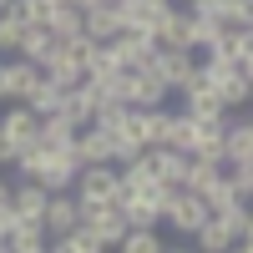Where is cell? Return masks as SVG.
I'll return each mask as SVG.
<instances>
[{
  "mask_svg": "<svg viewBox=\"0 0 253 253\" xmlns=\"http://www.w3.org/2000/svg\"><path fill=\"white\" fill-rule=\"evenodd\" d=\"M26 107H31L36 117H51V112L61 107V86H51V81H46V71H41V81L26 91Z\"/></svg>",
  "mask_w": 253,
  "mask_h": 253,
  "instance_id": "obj_30",
  "label": "cell"
},
{
  "mask_svg": "<svg viewBox=\"0 0 253 253\" xmlns=\"http://www.w3.org/2000/svg\"><path fill=\"white\" fill-rule=\"evenodd\" d=\"M46 31H51L56 41H66V36H81V10H76V5H66V0H61V5L51 10V20H46Z\"/></svg>",
  "mask_w": 253,
  "mask_h": 253,
  "instance_id": "obj_31",
  "label": "cell"
},
{
  "mask_svg": "<svg viewBox=\"0 0 253 253\" xmlns=\"http://www.w3.org/2000/svg\"><path fill=\"white\" fill-rule=\"evenodd\" d=\"M213 91H218V101H223L228 112H243L248 101H253V76H248V71H233L228 81H218Z\"/></svg>",
  "mask_w": 253,
  "mask_h": 253,
  "instance_id": "obj_21",
  "label": "cell"
},
{
  "mask_svg": "<svg viewBox=\"0 0 253 253\" xmlns=\"http://www.w3.org/2000/svg\"><path fill=\"white\" fill-rule=\"evenodd\" d=\"M76 132H81V126H71L61 112H51V117H41V126H36V147H46V152H66V147L76 142Z\"/></svg>",
  "mask_w": 253,
  "mask_h": 253,
  "instance_id": "obj_16",
  "label": "cell"
},
{
  "mask_svg": "<svg viewBox=\"0 0 253 253\" xmlns=\"http://www.w3.org/2000/svg\"><path fill=\"white\" fill-rule=\"evenodd\" d=\"M0 208H10V177L0 172Z\"/></svg>",
  "mask_w": 253,
  "mask_h": 253,
  "instance_id": "obj_38",
  "label": "cell"
},
{
  "mask_svg": "<svg viewBox=\"0 0 253 253\" xmlns=\"http://www.w3.org/2000/svg\"><path fill=\"white\" fill-rule=\"evenodd\" d=\"M71 193H76V203H81V208H101V203H117V193H122V172H117L112 162L81 167V172H76V182H71Z\"/></svg>",
  "mask_w": 253,
  "mask_h": 253,
  "instance_id": "obj_3",
  "label": "cell"
},
{
  "mask_svg": "<svg viewBox=\"0 0 253 253\" xmlns=\"http://www.w3.org/2000/svg\"><path fill=\"white\" fill-rule=\"evenodd\" d=\"M177 96H182V107H177V112H187L193 122H203V126H228V107L218 101V91L208 86L203 76H198L187 91H177Z\"/></svg>",
  "mask_w": 253,
  "mask_h": 253,
  "instance_id": "obj_5",
  "label": "cell"
},
{
  "mask_svg": "<svg viewBox=\"0 0 253 253\" xmlns=\"http://www.w3.org/2000/svg\"><path fill=\"white\" fill-rule=\"evenodd\" d=\"M46 253H96V238L86 233V228H71V233H61L46 243Z\"/></svg>",
  "mask_w": 253,
  "mask_h": 253,
  "instance_id": "obj_33",
  "label": "cell"
},
{
  "mask_svg": "<svg viewBox=\"0 0 253 253\" xmlns=\"http://www.w3.org/2000/svg\"><path fill=\"white\" fill-rule=\"evenodd\" d=\"M76 172H81V162H76V152L66 147V152H46V157H41V172H36V182L46 187V193H71Z\"/></svg>",
  "mask_w": 253,
  "mask_h": 253,
  "instance_id": "obj_10",
  "label": "cell"
},
{
  "mask_svg": "<svg viewBox=\"0 0 253 253\" xmlns=\"http://www.w3.org/2000/svg\"><path fill=\"white\" fill-rule=\"evenodd\" d=\"M218 172H223L218 162H198V157H187V172H182V187H187V193H203V187L213 182Z\"/></svg>",
  "mask_w": 253,
  "mask_h": 253,
  "instance_id": "obj_34",
  "label": "cell"
},
{
  "mask_svg": "<svg viewBox=\"0 0 253 253\" xmlns=\"http://www.w3.org/2000/svg\"><path fill=\"white\" fill-rule=\"evenodd\" d=\"M187 157L228 167V157H223V126H203V122H198V137H193V152H187Z\"/></svg>",
  "mask_w": 253,
  "mask_h": 253,
  "instance_id": "obj_24",
  "label": "cell"
},
{
  "mask_svg": "<svg viewBox=\"0 0 253 253\" xmlns=\"http://www.w3.org/2000/svg\"><path fill=\"white\" fill-rule=\"evenodd\" d=\"M162 253H198L193 243H162Z\"/></svg>",
  "mask_w": 253,
  "mask_h": 253,
  "instance_id": "obj_39",
  "label": "cell"
},
{
  "mask_svg": "<svg viewBox=\"0 0 253 253\" xmlns=\"http://www.w3.org/2000/svg\"><path fill=\"white\" fill-rule=\"evenodd\" d=\"M41 228H46V238H61V233H71V228H81L76 193H51L46 198V213H41Z\"/></svg>",
  "mask_w": 253,
  "mask_h": 253,
  "instance_id": "obj_11",
  "label": "cell"
},
{
  "mask_svg": "<svg viewBox=\"0 0 253 253\" xmlns=\"http://www.w3.org/2000/svg\"><path fill=\"white\" fill-rule=\"evenodd\" d=\"M152 71L162 76V86L177 96V91H187V86L198 81V51H167V46H157Z\"/></svg>",
  "mask_w": 253,
  "mask_h": 253,
  "instance_id": "obj_4",
  "label": "cell"
},
{
  "mask_svg": "<svg viewBox=\"0 0 253 253\" xmlns=\"http://www.w3.org/2000/svg\"><path fill=\"white\" fill-rule=\"evenodd\" d=\"M46 187L41 182H10V213L15 218H36L41 223V213H46Z\"/></svg>",
  "mask_w": 253,
  "mask_h": 253,
  "instance_id": "obj_18",
  "label": "cell"
},
{
  "mask_svg": "<svg viewBox=\"0 0 253 253\" xmlns=\"http://www.w3.org/2000/svg\"><path fill=\"white\" fill-rule=\"evenodd\" d=\"M5 5H10V0H0V10H5Z\"/></svg>",
  "mask_w": 253,
  "mask_h": 253,
  "instance_id": "obj_44",
  "label": "cell"
},
{
  "mask_svg": "<svg viewBox=\"0 0 253 253\" xmlns=\"http://www.w3.org/2000/svg\"><path fill=\"white\" fill-rule=\"evenodd\" d=\"M228 223V233H233V243H253V208L238 203V208H228V213H213Z\"/></svg>",
  "mask_w": 253,
  "mask_h": 253,
  "instance_id": "obj_32",
  "label": "cell"
},
{
  "mask_svg": "<svg viewBox=\"0 0 253 253\" xmlns=\"http://www.w3.org/2000/svg\"><path fill=\"white\" fill-rule=\"evenodd\" d=\"M20 31H26V26H20L15 15H5V10H0V56H15V46H20Z\"/></svg>",
  "mask_w": 253,
  "mask_h": 253,
  "instance_id": "obj_36",
  "label": "cell"
},
{
  "mask_svg": "<svg viewBox=\"0 0 253 253\" xmlns=\"http://www.w3.org/2000/svg\"><path fill=\"white\" fill-rule=\"evenodd\" d=\"M15 56H20V61H31V66H46V61L56 56V36H51L46 26H26V31H20Z\"/></svg>",
  "mask_w": 253,
  "mask_h": 253,
  "instance_id": "obj_17",
  "label": "cell"
},
{
  "mask_svg": "<svg viewBox=\"0 0 253 253\" xmlns=\"http://www.w3.org/2000/svg\"><path fill=\"white\" fill-rule=\"evenodd\" d=\"M81 228L96 238V248H117L126 233V218L117 203H101V208H81Z\"/></svg>",
  "mask_w": 253,
  "mask_h": 253,
  "instance_id": "obj_7",
  "label": "cell"
},
{
  "mask_svg": "<svg viewBox=\"0 0 253 253\" xmlns=\"http://www.w3.org/2000/svg\"><path fill=\"white\" fill-rule=\"evenodd\" d=\"M41 71H46V81H51V86H61V91H76L81 81H86V71H81L76 61H61V56H51Z\"/></svg>",
  "mask_w": 253,
  "mask_h": 253,
  "instance_id": "obj_29",
  "label": "cell"
},
{
  "mask_svg": "<svg viewBox=\"0 0 253 253\" xmlns=\"http://www.w3.org/2000/svg\"><path fill=\"white\" fill-rule=\"evenodd\" d=\"M56 5H61V0H10V5H5V15H15L20 26H46Z\"/></svg>",
  "mask_w": 253,
  "mask_h": 253,
  "instance_id": "obj_28",
  "label": "cell"
},
{
  "mask_svg": "<svg viewBox=\"0 0 253 253\" xmlns=\"http://www.w3.org/2000/svg\"><path fill=\"white\" fill-rule=\"evenodd\" d=\"M198 198L208 203V213H228V208H238V203H243V198L233 193V182H228V172H218V177L208 182V187H203Z\"/></svg>",
  "mask_w": 253,
  "mask_h": 253,
  "instance_id": "obj_26",
  "label": "cell"
},
{
  "mask_svg": "<svg viewBox=\"0 0 253 253\" xmlns=\"http://www.w3.org/2000/svg\"><path fill=\"white\" fill-rule=\"evenodd\" d=\"M162 243H167L162 228H126L112 253H162Z\"/></svg>",
  "mask_w": 253,
  "mask_h": 253,
  "instance_id": "obj_25",
  "label": "cell"
},
{
  "mask_svg": "<svg viewBox=\"0 0 253 253\" xmlns=\"http://www.w3.org/2000/svg\"><path fill=\"white\" fill-rule=\"evenodd\" d=\"M182 10H193V15H213V20H223V10H228V0H182Z\"/></svg>",
  "mask_w": 253,
  "mask_h": 253,
  "instance_id": "obj_37",
  "label": "cell"
},
{
  "mask_svg": "<svg viewBox=\"0 0 253 253\" xmlns=\"http://www.w3.org/2000/svg\"><path fill=\"white\" fill-rule=\"evenodd\" d=\"M193 137H198V122L187 117V112L157 107V147H172V152H193Z\"/></svg>",
  "mask_w": 253,
  "mask_h": 253,
  "instance_id": "obj_8",
  "label": "cell"
},
{
  "mask_svg": "<svg viewBox=\"0 0 253 253\" xmlns=\"http://www.w3.org/2000/svg\"><path fill=\"white\" fill-rule=\"evenodd\" d=\"M36 81H41V66H31L20 56H5V101H26V91Z\"/></svg>",
  "mask_w": 253,
  "mask_h": 253,
  "instance_id": "obj_19",
  "label": "cell"
},
{
  "mask_svg": "<svg viewBox=\"0 0 253 253\" xmlns=\"http://www.w3.org/2000/svg\"><path fill=\"white\" fill-rule=\"evenodd\" d=\"M66 5H76V10H91V5H107V0H66Z\"/></svg>",
  "mask_w": 253,
  "mask_h": 253,
  "instance_id": "obj_40",
  "label": "cell"
},
{
  "mask_svg": "<svg viewBox=\"0 0 253 253\" xmlns=\"http://www.w3.org/2000/svg\"><path fill=\"white\" fill-rule=\"evenodd\" d=\"M36 126H41V117L26 107V101H5V112H0V142L10 147V157L36 142Z\"/></svg>",
  "mask_w": 253,
  "mask_h": 253,
  "instance_id": "obj_6",
  "label": "cell"
},
{
  "mask_svg": "<svg viewBox=\"0 0 253 253\" xmlns=\"http://www.w3.org/2000/svg\"><path fill=\"white\" fill-rule=\"evenodd\" d=\"M107 46L122 61V71H142V66H152V56H157V41L147 31H122L117 41H107Z\"/></svg>",
  "mask_w": 253,
  "mask_h": 253,
  "instance_id": "obj_9",
  "label": "cell"
},
{
  "mask_svg": "<svg viewBox=\"0 0 253 253\" xmlns=\"http://www.w3.org/2000/svg\"><path fill=\"white\" fill-rule=\"evenodd\" d=\"M152 41H157V46H167V51H193V46H187V10L177 5V0H172V5L157 15Z\"/></svg>",
  "mask_w": 253,
  "mask_h": 253,
  "instance_id": "obj_13",
  "label": "cell"
},
{
  "mask_svg": "<svg viewBox=\"0 0 253 253\" xmlns=\"http://www.w3.org/2000/svg\"><path fill=\"white\" fill-rule=\"evenodd\" d=\"M187 243H193L198 253H228V248H233V233H228V223H223V218H208Z\"/></svg>",
  "mask_w": 253,
  "mask_h": 253,
  "instance_id": "obj_23",
  "label": "cell"
},
{
  "mask_svg": "<svg viewBox=\"0 0 253 253\" xmlns=\"http://www.w3.org/2000/svg\"><path fill=\"white\" fill-rule=\"evenodd\" d=\"M5 167H10V147L0 142V172H5Z\"/></svg>",
  "mask_w": 253,
  "mask_h": 253,
  "instance_id": "obj_41",
  "label": "cell"
},
{
  "mask_svg": "<svg viewBox=\"0 0 253 253\" xmlns=\"http://www.w3.org/2000/svg\"><path fill=\"white\" fill-rule=\"evenodd\" d=\"M96 253H112V248H96Z\"/></svg>",
  "mask_w": 253,
  "mask_h": 253,
  "instance_id": "obj_47",
  "label": "cell"
},
{
  "mask_svg": "<svg viewBox=\"0 0 253 253\" xmlns=\"http://www.w3.org/2000/svg\"><path fill=\"white\" fill-rule=\"evenodd\" d=\"M228 253H253V243H233V248H228Z\"/></svg>",
  "mask_w": 253,
  "mask_h": 253,
  "instance_id": "obj_42",
  "label": "cell"
},
{
  "mask_svg": "<svg viewBox=\"0 0 253 253\" xmlns=\"http://www.w3.org/2000/svg\"><path fill=\"white\" fill-rule=\"evenodd\" d=\"M5 243H10V253H31V248H46L51 238H46V228H41L36 218H15L10 233H5Z\"/></svg>",
  "mask_w": 253,
  "mask_h": 253,
  "instance_id": "obj_22",
  "label": "cell"
},
{
  "mask_svg": "<svg viewBox=\"0 0 253 253\" xmlns=\"http://www.w3.org/2000/svg\"><path fill=\"white\" fill-rule=\"evenodd\" d=\"M61 117H66L71 126H91V112H96V96L86 86H76V91H61Z\"/></svg>",
  "mask_w": 253,
  "mask_h": 253,
  "instance_id": "obj_20",
  "label": "cell"
},
{
  "mask_svg": "<svg viewBox=\"0 0 253 253\" xmlns=\"http://www.w3.org/2000/svg\"><path fill=\"white\" fill-rule=\"evenodd\" d=\"M223 157H228V162H253V117H248V112H228Z\"/></svg>",
  "mask_w": 253,
  "mask_h": 253,
  "instance_id": "obj_12",
  "label": "cell"
},
{
  "mask_svg": "<svg viewBox=\"0 0 253 253\" xmlns=\"http://www.w3.org/2000/svg\"><path fill=\"white\" fill-rule=\"evenodd\" d=\"M107 5H122V0H107Z\"/></svg>",
  "mask_w": 253,
  "mask_h": 253,
  "instance_id": "obj_45",
  "label": "cell"
},
{
  "mask_svg": "<svg viewBox=\"0 0 253 253\" xmlns=\"http://www.w3.org/2000/svg\"><path fill=\"white\" fill-rule=\"evenodd\" d=\"M117 101H122V107H132V112H147V107H167L172 91L162 86V76H157L152 66H142V71H122Z\"/></svg>",
  "mask_w": 253,
  "mask_h": 253,
  "instance_id": "obj_2",
  "label": "cell"
},
{
  "mask_svg": "<svg viewBox=\"0 0 253 253\" xmlns=\"http://www.w3.org/2000/svg\"><path fill=\"white\" fill-rule=\"evenodd\" d=\"M31 253H46V248H31Z\"/></svg>",
  "mask_w": 253,
  "mask_h": 253,
  "instance_id": "obj_46",
  "label": "cell"
},
{
  "mask_svg": "<svg viewBox=\"0 0 253 253\" xmlns=\"http://www.w3.org/2000/svg\"><path fill=\"white\" fill-rule=\"evenodd\" d=\"M81 36H86V41H117V36H122L117 5H91V10H81Z\"/></svg>",
  "mask_w": 253,
  "mask_h": 253,
  "instance_id": "obj_15",
  "label": "cell"
},
{
  "mask_svg": "<svg viewBox=\"0 0 253 253\" xmlns=\"http://www.w3.org/2000/svg\"><path fill=\"white\" fill-rule=\"evenodd\" d=\"M0 253H10V243H5V238H0Z\"/></svg>",
  "mask_w": 253,
  "mask_h": 253,
  "instance_id": "obj_43",
  "label": "cell"
},
{
  "mask_svg": "<svg viewBox=\"0 0 253 253\" xmlns=\"http://www.w3.org/2000/svg\"><path fill=\"white\" fill-rule=\"evenodd\" d=\"M112 132H101V126H81L76 132V142H71V152H76V162L81 167H96V162H112Z\"/></svg>",
  "mask_w": 253,
  "mask_h": 253,
  "instance_id": "obj_14",
  "label": "cell"
},
{
  "mask_svg": "<svg viewBox=\"0 0 253 253\" xmlns=\"http://www.w3.org/2000/svg\"><path fill=\"white\" fill-rule=\"evenodd\" d=\"M157 208H162V228H172L177 238H193L198 228L213 218V213H208V203H203L198 193H187V187H162Z\"/></svg>",
  "mask_w": 253,
  "mask_h": 253,
  "instance_id": "obj_1",
  "label": "cell"
},
{
  "mask_svg": "<svg viewBox=\"0 0 253 253\" xmlns=\"http://www.w3.org/2000/svg\"><path fill=\"white\" fill-rule=\"evenodd\" d=\"M122 218L126 228H162V208L157 198H132V203H122Z\"/></svg>",
  "mask_w": 253,
  "mask_h": 253,
  "instance_id": "obj_27",
  "label": "cell"
},
{
  "mask_svg": "<svg viewBox=\"0 0 253 253\" xmlns=\"http://www.w3.org/2000/svg\"><path fill=\"white\" fill-rule=\"evenodd\" d=\"M223 172H228V182H233V193L243 203H253V162H228Z\"/></svg>",
  "mask_w": 253,
  "mask_h": 253,
  "instance_id": "obj_35",
  "label": "cell"
}]
</instances>
